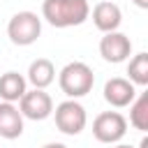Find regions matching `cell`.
<instances>
[{
  "label": "cell",
  "instance_id": "cell-1",
  "mask_svg": "<svg viewBox=\"0 0 148 148\" xmlns=\"http://www.w3.org/2000/svg\"><path fill=\"white\" fill-rule=\"evenodd\" d=\"M90 16L88 0H44L42 18L53 28H74L86 23Z\"/></svg>",
  "mask_w": 148,
  "mask_h": 148
},
{
  "label": "cell",
  "instance_id": "cell-2",
  "mask_svg": "<svg viewBox=\"0 0 148 148\" xmlns=\"http://www.w3.org/2000/svg\"><path fill=\"white\" fill-rule=\"evenodd\" d=\"M58 86L60 90L69 97V99H79V97H86L92 86H95V74L92 69L81 62V60H74V62H67L60 74H58Z\"/></svg>",
  "mask_w": 148,
  "mask_h": 148
},
{
  "label": "cell",
  "instance_id": "cell-3",
  "mask_svg": "<svg viewBox=\"0 0 148 148\" xmlns=\"http://www.w3.org/2000/svg\"><path fill=\"white\" fill-rule=\"evenodd\" d=\"M42 35V18L35 12H16L7 23V37L16 46H30Z\"/></svg>",
  "mask_w": 148,
  "mask_h": 148
},
{
  "label": "cell",
  "instance_id": "cell-4",
  "mask_svg": "<svg viewBox=\"0 0 148 148\" xmlns=\"http://www.w3.org/2000/svg\"><path fill=\"white\" fill-rule=\"evenodd\" d=\"M53 118H56V127L67 134V136H76L86 130V123H88V116H86V109L83 104H79L76 99H65L56 106L53 111Z\"/></svg>",
  "mask_w": 148,
  "mask_h": 148
},
{
  "label": "cell",
  "instance_id": "cell-5",
  "mask_svg": "<svg viewBox=\"0 0 148 148\" xmlns=\"http://www.w3.org/2000/svg\"><path fill=\"white\" fill-rule=\"evenodd\" d=\"M127 134V120L118 111H102L92 120V136L99 143H118Z\"/></svg>",
  "mask_w": 148,
  "mask_h": 148
},
{
  "label": "cell",
  "instance_id": "cell-6",
  "mask_svg": "<svg viewBox=\"0 0 148 148\" xmlns=\"http://www.w3.org/2000/svg\"><path fill=\"white\" fill-rule=\"evenodd\" d=\"M18 111L28 120H46L53 113V99L44 88L25 90L23 97L18 99Z\"/></svg>",
  "mask_w": 148,
  "mask_h": 148
},
{
  "label": "cell",
  "instance_id": "cell-7",
  "mask_svg": "<svg viewBox=\"0 0 148 148\" xmlns=\"http://www.w3.org/2000/svg\"><path fill=\"white\" fill-rule=\"evenodd\" d=\"M99 56L111 65L125 62L132 56V39L120 30L104 32V37L99 39Z\"/></svg>",
  "mask_w": 148,
  "mask_h": 148
},
{
  "label": "cell",
  "instance_id": "cell-8",
  "mask_svg": "<svg viewBox=\"0 0 148 148\" xmlns=\"http://www.w3.org/2000/svg\"><path fill=\"white\" fill-rule=\"evenodd\" d=\"M136 97V86L130 79L123 76H113L104 83V99L113 106V109H125L134 102Z\"/></svg>",
  "mask_w": 148,
  "mask_h": 148
},
{
  "label": "cell",
  "instance_id": "cell-9",
  "mask_svg": "<svg viewBox=\"0 0 148 148\" xmlns=\"http://www.w3.org/2000/svg\"><path fill=\"white\" fill-rule=\"evenodd\" d=\"M92 23L99 32H113L120 28L123 23V12L116 2H109V0H102L92 7Z\"/></svg>",
  "mask_w": 148,
  "mask_h": 148
},
{
  "label": "cell",
  "instance_id": "cell-10",
  "mask_svg": "<svg viewBox=\"0 0 148 148\" xmlns=\"http://www.w3.org/2000/svg\"><path fill=\"white\" fill-rule=\"evenodd\" d=\"M23 134V116L14 102H0V136L2 139H18Z\"/></svg>",
  "mask_w": 148,
  "mask_h": 148
},
{
  "label": "cell",
  "instance_id": "cell-11",
  "mask_svg": "<svg viewBox=\"0 0 148 148\" xmlns=\"http://www.w3.org/2000/svg\"><path fill=\"white\" fill-rule=\"evenodd\" d=\"M25 81L32 86V88H49L53 81H56V67L49 58H37L30 62L28 67V76Z\"/></svg>",
  "mask_w": 148,
  "mask_h": 148
},
{
  "label": "cell",
  "instance_id": "cell-12",
  "mask_svg": "<svg viewBox=\"0 0 148 148\" xmlns=\"http://www.w3.org/2000/svg\"><path fill=\"white\" fill-rule=\"evenodd\" d=\"M28 90V81L18 72H5L0 76V99L2 102H18Z\"/></svg>",
  "mask_w": 148,
  "mask_h": 148
},
{
  "label": "cell",
  "instance_id": "cell-13",
  "mask_svg": "<svg viewBox=\"0 0 148 148\" xmlns=\"http://www.w3.org/2000/svg\"><path fill=\"white\" fill-rule=\"evenodd\" d=\"M130 125L139 132L148 130V92H139L130 104Z\"/></svg>",
  "mask_w": 148,
  "mask_h": 148
},
{
  "label": "cell",
  "instance_id": "cell-14",
  "mask_svg": "<svg viewBox=\"0 0 148 148\" xmlns=\"http://www.w3.org/2000/svg\"><path fill=\"white\" fill-rule=\"evenodd\" d=\"M127 74L134 86H148V53L146 51L132 56V60L127 65Z\"/></svg>",
  "mask_w": 148,
  "mask_h": 148
},
{
  "label": "cell",
  "instance_id": "cell-15",
  "mask_svg": "<svg viewBox=\"0 0 148 148\" xmlns=\"http://www.w3.org/2000/svg\"><path fill=\"white\" fill-rule=\"evenodd\" d=\"M132 2H134L139 9H148V0H132Z\"/></svg>",
  "mask_w": 148,
  "mask_h": 148
},
{
  "label": "cell",
  "instance_id": "cell-16",
  "mask_svg": "<svg viewBox=\"0 0 148 148\" xmlns=\"http://www.w3.org/2000/svg\"><path fill=\"white\" fill-rule=\"evenodd\" d=\"M42 148H67L65 143H58V141H51V143H46V146H42Z\"/></svg>",
  "mask_w": 148,
  "mask_h": 148
},
{
  "label": "cell",
  "instance_id": "cell-17",
  "mask_svg": "<svg viewBox=\"0 0 148 148\" xmlns=\"http://www.w3.org/2000/svg\"><path fill=\"white\" fill-rule=\"evenodd\" d=\"M141 148H148V139H146V136L141 139Z\"/></svg>",
  "mask_w": 148,
  "mask_h": 148
},
{
  "label": "cell",
  "instance_id": "cell-18",
  "mask_svg": "<svg viewBox=\"0 0 148 148\" xmlns=\"http://www.w3.org/2000/svg\"><path fill=\"white\" fill-rule=\"evenodd\" d=\"M113 148H134V146H127V143H118V146H113Z\"/></svg>",
  "mask_w": 148,
  "mask_h": 148
}]
</instances>
